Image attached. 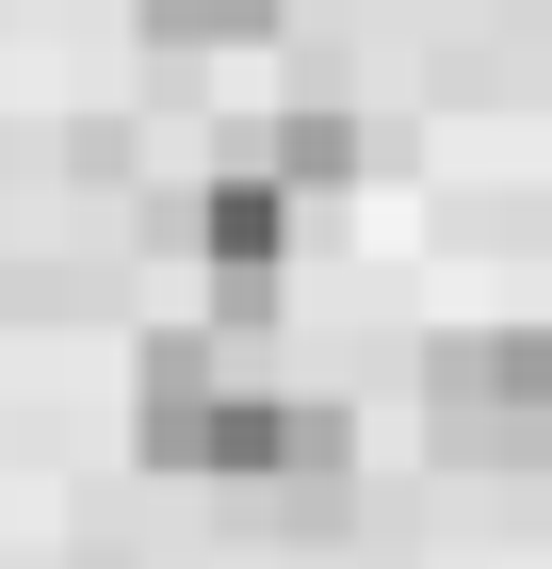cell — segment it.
Segmentation results:
<instances>
[{"mask_svg":"<svg viewBox=\"0 0 552 569\" xmlns=\"http://www.w3.org/2000/svg\"><path fill=\"white\" fill-rule=\"evenodd\" d=\"M407 391L439 472H552V326H439Z\"/></svg>","mask_w":552,"mask_h":569,"instance_id":"2","label":"cell"},{"mask_svg":"<svg viewBox=\"0 0 552 569\" xmlns=\"http://www.w3.org/2000/svg\"><path fill=\"white\" fill-rule=\"evenodd\" d=\"M179 244L212 261V326H260V309H277V277H293V196L260 179V147L179 196Z\"/></svg>","mask_w":552,"mask_h":569,"instance_id":"3","label":"cell"},{"mask_svg":"<svg viewBox=\"0 0 552 569\" xmlns=\"http://www.w3.org/2000/svg\"><path fill=\"white\" fill-rule=\"evenodd\" d=\"M147 33H163V49H260L277 0H147Z\"/></svg>","mask_w":552,"mask_h":569,"instance_id":"5","label":"cell"},{"mask_svg":"<svg viewBox=\"0 0 552 569\" xmlns=\"http://www.w3.org/2000/svg\"><path fill=\"white\" fill-rule=\"evenodd\" d=\"M130 456L244 505V488H277V456H293V391L244 375V326H163V342L130 358Z\"/></svg>","mask_w":552,"mask_h":569,"instance_id":"1","label":"cell"},{"mask_svg":"<svg viewBox=\"0 0 552 569\" xmlns=\"http://www.w3.org/2000/svg\"><path fill=\"white\" fill-rule=\"evenodd\" d=\"M260 147V179H277V196H341V179H358V114H325V98H309V114H277V131H244Z\"/></svg>","mask_w":552,"mask_h":569,"instance_id":"4","label":"cell"}]
</instances>
